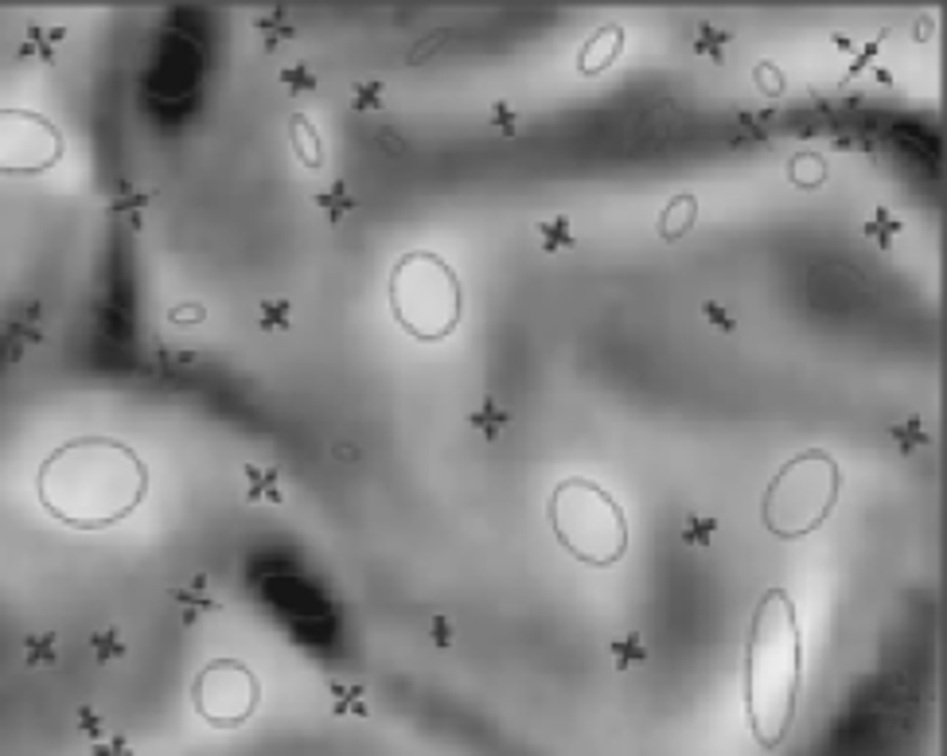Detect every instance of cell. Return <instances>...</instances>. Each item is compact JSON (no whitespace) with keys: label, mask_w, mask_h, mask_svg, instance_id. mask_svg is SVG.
<instances>
[{"label":"cell","mask_w":947,"mask_h":756,"mask_svg":"<svg viewBox=\"0 0 947 756\" xmlns=\"http://www.w3.org/2000/svg\"><path fill=\"white\" fill-rule=\"evenodd\" d=\"M149 495V468L118 437H71L43 456L35 499L71 530H110L125 523Z\"/></svg>","instance_id":"6da1fadb"},{"label":"cell","mask_w":947,"mask_h":756,"mask_svg":"<svg viewBox=\"0 0 947 756\" xmlns=\"http://www.w3.org/2000/svg\"><path fill=\"white\" fill-rule=\"evenodd\" d=\"M803 686V632L799 612L788 589H764L752 608L749 640H745V718L760 749H780L799 706Z\"/></svg>","instance_id":"7a4b0ae2"},{"label":"cell","mask_w":947,"mask_h":756,"mask_svg":"<svg viewBox=\"0 0 947 756\" xmlns=\"http://www.w3.org/2000/svg\"><path fill=\"white\" fill-rule=\"evenodd\" d=\"M557 546L589 569H608L628 554V515L613 491L585 476L557 480L546 503Z\"/></svg>","instance_id":"3957f363"},{"label":"cell","mask_w":947,"mask_h":756,"mask_svg":"<svg viewBox=\"0 0 947 756\" xmlns=\"http://www.w3.org/2000/svg\"><path fill=\"white\" fill-rule=\"evenodd\" d=\"M842 468L826 449H803L776 468L760 495V523L772 538L796 542L819 530L838 503Z\"/></svg>","instance_id":"277c9868"},{"label":"cell","mask_w":947,"mask_h":756,"mask_svg":"<svg viewBox=\"0 0 947 756\" xmlns=\"http://www.w3.org/2000/svg\"><path fill=\"white\" fill-rule=\"evenodd\" d=\"M386 296H391V312H394L398 328L418 344L449 340L464 312V289H460L457 269L433 250L401 254L391 269Z\"/></svg>","instance_id":"5b68a950"},{"label":"cell","mask_w":947,"mask_h":756,"mask_svg":"<svg viewBox=\"0 0 947 756\" xmlns=\"http://www.w3.org/2000/svg\"><path fill=\"white\" fill-rule=\"evenodd\" d=\"M59 156L63 137L47 117L28 110H0V172L35 176L59 164Z\"/></svg>","instance_id":"8992f818"},{"label":"cell","mask_w":947,"mask_h":756,"mask_svg":"<svg viewBox=\"0 0 947 756\" xmlns=\"http://www.w3.org/2000/svg\"><path fill=\"white\" fill-rule=\"evenodd\" d=\"M191 698L211 725H238L257 706V679L235 659H215L196 674Z\"/></svg>","instance_id":"52a82bcc"},{"label":"cell","mask_w":947,"mask_h":756,"mask_svg":"<svg viewBox=\"0 0 947 756\" xmlns=\"http://www.w3.org/2000/svg\"><path fill=\"white\" fill-rule=\"evenodd\" d=\"M624 44H628V35H624L620 24H604V28H596L585 44H581V51H577V74H585V78L604 74L620 55H624Z\"/></svg>","instance_id":"ba28073f"},{"label":"cell","mask_w":947,"mask_h":756,"mask_svg":"<svg viewBox=\"0 0 947 756\" xmlns=\"http://www.w3.org/2000/svg\"><path fill=\"white\" fill-rule=\"evenodd\" d=\"M698 223V199L694 195H674V199L659 211V238L663 242H679L686 230Z\"/></svg>","instance_id":"9c48e42d"},{"label":"cell","mask_w":947,"mask_h":756,"mask_svg":"<svg viewBox=\"0 0 947 756\" xmlns=\"http://www.w3.org/2000/svg\"><path fill=\"white\" fill-rule=\"evenodd\" d=\"M289 133H293L296 156H301L308 168H320V164H324V149H320V133L313 129V121H304V117H293Z\"/></svg>","instance_id":"30bf717a"},{"label":"cell","mask_w":947,"mask_h":756,"mask_svg":"<svg viewBox=\"0 0 947 756\" xmlns=\"http://www.w3.org/2000/svg\"><path fill=\"white\" fill-rule=\"evenodd\" d=\"M507 422H511V417H507V410H503V406H496V402H491V398H484V406L469 413V425H472V429H476V433L484 437V441H499V437H503V429H507Z\"/></svg>","instance_id":"8fae6325"},{"label":"cell","mask_w":947,"mask_h":756,"mask_svg":"<svg viewBox=\"0 0 947 756\" xmlns=\"http://www.w3.org/2000/svg\"><path fill=\"white\" fill-rule=\"evenodd\" d=\"M538 246L546 254H562V250H574V227H569L565 215H554L546 223H538Z\"/></svg>","instance_id":"7c38bea8"},{"label":"cell","mask_w":947,"mask_h":756,"mask_svg":"<svg viewBox=\"0 0 947 756\" xmlns=\"http://www.w3.org/2000/svg\"><path fill=\"white\" fill-rule=\"evenodd\" d=\"M788 179H791L796 188H819L823 179H826V160H823V156H815V152H803V156H796V160H791Z\"/></svg>","instance_id":"4fadbf2b"},{"label":"cell","mask_w":947,"mask_h":756,"mask_svg":"<svg viewBox=\"0 0 947 756\" xmlns=\"http://www.w3.org/2000/svg\"><path fill=\"white\" fill-rule=\"evenodd\" d=\"M613 667L616 671H628V667H640V663L647 659V647H643V635H635V632H628V635H620V640H613Z\"/></svg>","instance_id":"5bb4252c"},{"label":"cell","mask_w":947,"mask_h":756,"mask_svg":"<svg viewBox=\"0 0 947 756\" xmlns=\"http://www.w3.org/2000/svg\"><path fill=\"white\" fill-rule=\"evenodd\" d=\"M901 230H904V223H901V218L893 215V211H885V207H881L877 215H869V218H865V238H869V242H877V246H889Z\"/></svg>","instance_id":"9a60e30c"},{"label":"cell","mask_w":947,"mask_h":756,"mask_svg":"<svg viewBox=\"0 0 947 756\" xmlns=\"http://www.w3.org/2000/svg\"><path fill=\"white\" fill-rule=\"evenodd\" d=\"M691 47H694L702 59H710V63H725V32L710 28V24H698Z\"/></svg>","instance_id":"2e32d148"},{"label":"cell","mask_w":947,"mask_h":756,"mask_svg":"<svg viewBox=\"0 0 947 756\" xmlns=\"http://www.w3.org/2000/svg\"><path fill=\"white\" fill-rule=\"evenodd\" d=\"M718 530H721V523L713 515H691L682 527V542L686 546H710L713 538H718Z\"/></svg>","instance_id":"e0dca14e"},{"label":"cell","mask_w":947,"mask_h":756,"mask_svg":"<svg viewBox=\"0 0 947 756\" xmlns=\"http://www.w3.org/2000/svg\"><path fill=\"white\" fill-rule=\"evenodd\" d=\"M246 480H250V499H266V503H281L285 499L274 472H262V468L250 464V468H246Z\"/></svg>","instance_id":"ac0fdd59"},{"label":"cell","mask_w":947,"mask_h":756,"mask_svg":"<svg viewBox=\"0 0 947 756\" xmlns=\"http://www.w3.org/2000/svg\"><path fill=\"white\" fill-rule=\"evenodd\" d=\"M893 441L901 445V452H916L928 445V433H924V422L920 417H908V422L893 425Z\"/></svg>","instance_id":"d6986e66"},{"label":"cell","mask_w":947,"mask_h":756,"mask_svg":"<svg viewBox=\"0 0 947 756\" xmlns=\"http://www.w3.org/2000/svg\"><path fill=\"white\" fill-rule=\"evenodd\" d=\"M491 125L503 129V137H518V113L507 106V102H496V106H491Z\"/></svg>","instance_id":"ffe728a7"},{"label":"cell","mask_w":947,"mask_h":756,"mask_svg":"<svg viewBox=\"0 0 947 756\" xmlns=\"http://www.w3.org/2000/svg\"><path fill=\"white\" fill-rule=\"evenodd\" d=\"M757 82H760V90H764V94H780V90H784V78H780V71H776L772 63H760V71H757Z\"/></svg>","instance_id":"44dd1931"},{"label":"cell","mask_w":947,"mask_h":756,"mask_svg":"<svg viewBox=\"0 0 947 756\" xmlns=\"http://www.w3.org/2000/svg\"><path fill=\"white\" fill-rule=\"evenodd\" d=\"M316 203H320V207H328V215H332V218H340V215H343V211H352V199H347V195H343V191H332V195H320V199H316Z\"/></svg>","instance_id":"7402d4cb"},{"label":"cell","mask_w":947,"mask_h":756,"mask_svg":"<svg viewBox=\"0 0 947 756\" xmlns=\"http://www.w3.org/2000/svg\"><path fill=\"white\" fill-rule=\"evenodd\" d=\"M379 98H382V86H359L355 90V106L359 110H374V106H379Z\"/></svg>","instance_id":"603a6c76"},{"label":"cell","mask_w":947,"mask_h":756,"mask_svg":"<svg viewBox=\"0 0 947 756\" xmlns=\"http://www.w3.org/2000/svg\"><path fill=\"white\" fill-rule=\"evenodd\" d=\"M262 320H266V328H285V320H289V308H285V305H266V308H262Z\"/></svg>","instance_id":"cb8c5ba5"},{"label":"cell","mask_w":947,"mask_h":756,"mask_svg":"<svg viewBox=\"0 0 947 756\" xmlns=\"http://www.w3.org/2000/svg\"><path fill=\"white\" fill-rule=\"evenodd\" d=\"M706 316L713 320V328H721V332H733V328H737L730 312H725V308H718V305H706Z\"/></svg>","instance_id":"d4e9b609"},{"label":"cell","mask_w":947,"mask_h":756,"mask_svg":"<svg viewBox=\"0 0 947 756\" xmlns=\"http://www.w3.org/2000/svg\"><path fill=\"white\" fill-rule=\"evenodd\" d=\"M285 82H289L293 90H308V86H313V78H304V71H289V74H285Z\"/></svg>","instance_id":"484cf974"},{"label":"cell","mask_w":947,"mask_h":756,"mask_svg":"<svg viewBox=\"0 0 947 756\" xmlns=\"http://www.w3.org/2000/svg\"><path fill=\"white\" fill-rule=\"evenodd\" d=\"M433 640H437L440 647H449V644H452V635H449V624H445V620H437V624H433Z\"/></svg>","instance_id":"4316f807"},{"label":"cell","mask_w":947,"mask_h":756,"mask_svg":"<svg viewBox=\"0 0 947 756\" xmlns=\"http://www.w3.org/2000/svg\"><path fill=\"white\" fill-rule=\"evenodd\" d=\"M172 320H203V308H199V305H191V308H176V312H172Z\"/></svg>","instance_id":"83f0119b"},{"label":"cell","mask_w":947,"mask_h":756,"mask_svg":"<svg viewBox=\"0 0 947 756\" xmlns=\"http://www.w3.org/2000/svg\"><path fill=\"white\" fill-rule=\"evenodd\" d=\"M101 655H121V644H118V640H110V635H106V640H101Z\"/></svg>","instance_id":"f1b7e54d"},{"label":"cell","mask_w":947,"mask_h":756,"mask_svg":"<svg viewBox=\"0 0 947 756\" xmlns=\"http://www.w3.org/2000/svg\"><path fill=\"white\" fill-rule=\"evenodd\" d=\"M838 51H842V55H854V51H850V39H838ZM869 55H874V51H869ZM869 55H858V67H862Z\"/></svg>","instance_id":"f546056e"}]
</instances>
